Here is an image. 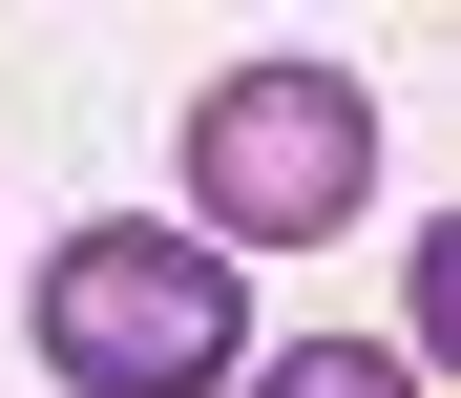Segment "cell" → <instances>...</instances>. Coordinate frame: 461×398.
I'll use <instances>...</instances> for the list:
<instances>
[{
    "label": "cell",
    "instance_id": "2",
    "mask_svg": "<svg viewBox=\"0 0 461 398\" xmlns=\"http://www.w3.org/2000/svg\"><path fill=\"white\" fill-rule=\"evenodd\" d=\"M189 189H210V252H315V231L377 189V105L336 63H230L189 105Z\"/></svg>",
    "mask_w": 461,
    "mask_h": 398
},
{
    "label": "cell",
    "instance_id": "1",
    "mask_svg": "<svg viewBox=\"0 0 461 398\" xmlns=\"http://www.w3.org/2000/svg\"><path fill=\"white\" fill-rule=\"evenodd\" d=\"M22 336H42L63 398H230L252 377V294H230L210 231H63Z\"/></svg>",
    "mask_w": 461,
    "mask_h": 398
},
{
    "label": "cell",
    "instance_id": "3",
    "mask_svg": "<svg viewBox=\"0 0 461 398\" xmlns=\"http://www.w3.org/2000/svg\"><path fill=\"white\" fill-rule=\"evenodd\" d=\"M252 398H420V357H399V336H294Z\"/></svg>",
    "mask_w": 461,
    "mask_h": 398
}]
</instances>
